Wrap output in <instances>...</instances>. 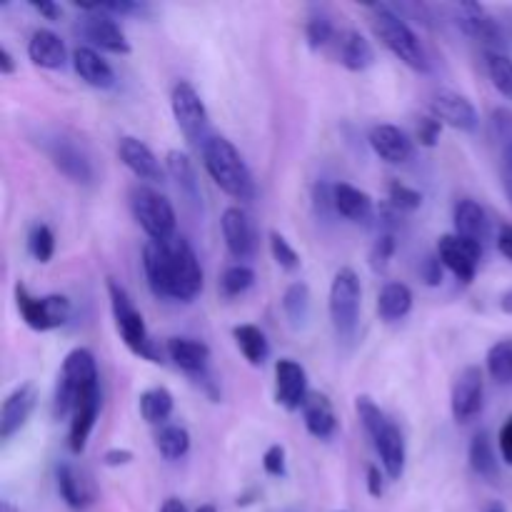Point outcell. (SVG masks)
<instances>
[{
    "label": "cell",
    "mask_w": 512,
    "mask_h": 512,
    "mask_svg": "<svg viewBox=\"0 0 512 512\" xmlns=\"http://www.w3.org/2000/svg\"><path fill=\"white\" fill-rule=\"evenodd\" d=\"M143 270L155 298L193 303L203 293V268L193 245L183 235H175L163 243L148 240L143 248Z\"/></svg>",
    "instance_id": "obj_1"
},
{
    "label": "cell",
    "mask_w": 512,
    "mask_h": 512,
    "mask_svg": "<svg viewBox=\"0 0 512 512\" xmlns=\"http://www.w3.org/2000/svg\"><path fill=\"white\" fill-rule=\"evenodd\" d=\"M200 153H203L205 170H208L213 183L225 195H230L233 200H240V203H250L255 198L258 188H255L253 173H250L248 163L243 160L240 150L228 138H223V135H210L203 148H200Z\"/></svg>",
    "instance_id": "obj_2"
},
{
    "label": "cell",
    "mask_w": 512,
    "mask_h": 512,
    "mask_svg": "<svg viewBox=\"0 0 512 512\" xmlns=\"http://www.w3.org/2000/svg\"><path fill=\"white\" fill-rule=\"evenodd\" d=\"M370 15H373V28L378 33V38L383 40L385 48L405 63L408 68L418 70V73H428L430 70V58L425 53L423 43H420L418 33L408 25V20L403 18L395 5L388 3H375L368 5Z\"/></svg>",
    "instance_id": "obj_3"
},
{
    "label": "cell",
    "mask_w": 512,
    "mask_h": 512,
    "mask_svg": "<svg viewBox=\"0 0 512 512\" xmlns=\"http://www.w3.org/2000/svg\"><path fill=\"white\" fill-rule=\"evenodd\" d=\"M100 388V375L95 355L88 348H75L65 355L63 368L58 373L53 395V418L65 420L73 415L75 405L90 390Z\"/></svg>",
    "instance_id": "obj_4"
},
{
    "label": "cell",
    "mask_w": 512,
    "mask_h": 512,
    "mask_svg": "<svg viewBox=\"0 0 512 512\" xmlns=\"http://www.w3.org/2000/svg\"><path fill=\"white\" fill-rule=\"evenodd\" d=\"M108 295H110V310H113L115 328H118L120 338H123L125 348L138 358L148 360V363H163V353L158 350L155 340L150 338L148 325H145L143 315L135 308L133 298L128 290L115 280H108Z\"/></svg>",
    "instance_id": "obj_5"
},
{
    "label": "cell",
    "mask_w": 512,
    "mask_h": 512,
    "mask_svg": "<svg viewBox=\"0 0 512 512\" xmlns=\"http://www.w3.org/2000/svg\"><path fill=\"white\" fill-rule=\"evenodd\" d=\"M360 300H363V288L358 273L353 268H340L330 283L328 295L330 323L340 340H353L358 333Z\"/></svg>",
    "instance_id": "obj_6"
},
{
    "label": "cell",
    "mask_w": 512,
    "mask_h": 512,
    "mask_svg": "<svg viewBox=\"0 0 512 512\" xmlns=\"http://www.w3.org/2000/svg\"><path fill=\"white\" fill-rule=\"evenodd\" d=\"M130 210L133 218L138 220L140 228L145 230L150 240H163L175 238V228H178V218H175V208L165 195L158 190L148 188V185H133L130 188Z\"/></svg>",
    "instance_id": "obj_7"
},
{
    "label": "cell",
    "mask_w": 512,
    "mask_h": 512,
    "mask_svg": "<svg viewBox=\"0 0 512 512\" xmlns=\"http://www.w3.org/2000/svg\"><path fill=\"white\" fill-rule=\"evenodd\" d=\"M15 308L30 330L48 333V330L63 328L73 315V305L65 295H43L35 298L23 283H15Z\"/></svg>",
    "instance_id": "obj_8"
},
{
    "label": "cell",
    "mask_w": 512,
    "mask_h": 512,
    "mask_svg": "<svg viewBox=\"0 0 512 512\" xmlns=\"http://www.w3.org/2000/svg\"><path fill=\"white\" fill-rule=\"evenodd\" d=\"M170 108H173L175 125L185 135V140L203 148L205 140L210 138V115L193 83L188 80L175 83L173 93H170Z\"/></svg>",
    "instance_id": "obj_9"
},
{
    "label": "cell",
    "mask_w": 512,
    "mask_h": 512,
    "mask_svg": "<svg viewBox=\"0 0 512 512\" xmlns=\"http://www.w3.org/2000/svg\"><path fill=\"white\" fill-rule=\"evenodd\" d=\"M75 8H80V13H83V18L78 20V33L88 40L90 48L105 50V53L113 55L130 53V43L125 38L123 28L118 25V18L98 10L95 3H78Z\"/></svg>",
    "instance_id": "obj_10"
},
{
    "label": "cell",
    "mask_w": 512,
    "mask_h": 512,
    "mask_svg": "<svg viewBox=\"0 0 512 512\" xmlns=\"http://www.w3.org/2000/svg\"><path fill=\"white\" fill-rule=\"evenodd\" d=\"M43 148L50 163L55 165V170H60L68 180L78 185H90L95 180V168L90 163V155L85 153V148L75 138L55 133L45 140Z\"/></svg>",
    "instance_id": "obj_11"
},
{
    "label": "cell",
    "mask_w": 512,
    "mask_h": 512,
    "mask_svg": "<svg viewBox=\"0 0 512 512\" xmlns=\"http://www.w3.org/2000/svg\"><path fill=\"white\" fill-rule=\"evenodd\" d=\"M485 408V373L478 365H468L460 370L450 393V410L455 423L468 425L483 413Z\"/></svg>",
    "instance_id": "obj_12"
},
{
    "label": "cell",
    "mask_w": 512,
    "mask_h": 512,
    "mask_svg": "<svg viewBox=\"0 0 512 512\" xmlns=\"http://www.w3.org/2000/svg\"><path fill=\"white\" fill-rule=\"evenodd\" d=\"M435 255L460 283H473L475 275H478L480 260H483V245L475 243V240L460 238L455 233H448L438 240Z\"/></svg>",
    "instance_id": "obj_13"
},
{
    "label": "cell",
    "mask_w": 512,
    "mask_h": 512,
    "mask_svg": "<svg viewBox=\"0 0 512 512\" xmlns=\"http://www.w3.org/2000/svg\"><path fill=\"white\" fill-rule=\"evenodd\" d=\"M55 483H58V495L70 510L85 512L98 500V485L93 475L75 463H60L55 468Z\"/></svg>",
    "instance_id": "obj_14"
},
{
    "label": "cell",
    "mask_w": 512,
    "mask_h": 512,
    "mask_svg": "<svg viewBox=\"0 0 512 512\" xmlns=\"http://www.w3.org/2000/svg\"><path fill=\"white\" fill-rule=\"evenodd\" d=\"M220 230H223L225 248L238 263L253 258L258 250V233H255V223L250 220V215L240 205L225 208L223 218H220Z\"/></svg>",
    "instance_id": "obj_15"
},
{
    "label": "cell",
    "mask_w": 512,
    "mask_h": 512,
    "mask_svg": "<svg viewBox=\"0 0 512 512\" xmlns=\"http://www.w3.org/2000/svg\"><path fill=\"white\" fill-rule=\"evenodd\" d=\"M308 395V373L303 365L290 358L278 360L275 363V403L288 413H295V410H303Z\"/></svg>",
    "instance_id": "obj_16"
},
{
    "label": "cell",
    "mask_w": 512,
    "mask_h": 512,
    "mask_svg": "<svg viewBox=\"0 0 512 512\" xmlns=\"http://www.w3.org/2000/svg\"><path fill=\"white\" fill-rule=\"evenodd\" d=\"M118 155L123 160L125 168L140 180V183H160L165 178L168 170L163 168V163L158 160V155L143 143V140L133 138V135H125L118 143Z\"/></svg>",
    "instance_id": "obj_17"
},
{
    "label": "cell",
    "mask_w": 512,
    "mask_h": 512,
    "mask_svg": "<svg viewBox=\"0 0 512 512\" xmlns=\"http://www.w3.org/2000/svg\"><path fill=\"white\" fill-rule=\"evenodd\" d=\"M35 405H38V388L35 383H23L3 400L0 408V438L10 440L15 433L25 428V423L33 415Z\"/></svg>",
    "instance_id": "obj_18"
},
{
    "label": "cell",
    "mask_w": 512,
    "mask_h": 512,
    "mask_svg": "<svg viewBox=\"0 0 512 512\" xmlns=\"http://www.w3.org/2000/svg\"><path fill=\"white\" fill-rule=\"evenodd\" d=\"M430 110L433 118H438L443 125H450L455 130H470L478 128V110L470 103L465 95L453 93V90H438L430 100Z\"/></svg>",
    "instance_id": "obj_19"
},
{
    "label": "cell",
    "mask_w": 512,
    "mask_h": 512,
    "mask_svg": "<svg viewBox=\"0 0 512 512\" xmlns=\"http://www.w3.org/2000/svg\"><path fill=\"white\" fill-rule=\"evenodd\" d=\"M368 140L373 153L390 165H405L408 160H413L415 155V143L410 140V135L405 133V130L398 128V125H375V128L370 130Z\"/></svg>",
    "instance_id": "obj_20"
},
{
    "label": "cell",
    "mask_w": 512,
    "mask_h": 512,
    "mask_svg": "<svg viewBox=\"0 0 512 512\" xmlns=\"http://www.w3.org/2000/svg\"><path fill=\"white\" fill-rule=\"evenodd\" d=\"M100 415V388L90 390L75 405L73 415H70V430H68V450L73 455H83L88 448V440L93 435L95 423Z\"/></svg>",
    "instance_id": "obj_21"
},
{
    "label": "cell",
    "mask_w": 512,
    "mask_h": 512,
    "mask_svg": "<svg viewBox=\"0 0 512 512\" xmlns=\"http://www.w3.org/2000/svg\"><path fill=\"white\" fill-rule=\"evenodd\" d=\"M375 450L380 455V465H383L388 480H400L405 473V463H408V445H405V435L393 420H388L383 430L373 438Z\"/></svg>",
    "instance_id": "obj_22"
},
{
    "label": "cell",
    "mask_w": 512,
    "mask_h": 512,
    "mask_svg": "<svg viewBox=\"0 0 512 512\" xmlns=\"http://www.w3.org/2000/svg\"><path fill=\"white\" fill-rule=\"evenodd\" d=\"M73 68L80 75L83 83H88L90 88L98 90H110L115 88V70L108 60L100 55V50L90 48V45H78L73 50Z\"/></svg>",
    "instance_id": "obj_23"
},
{
    "label": "cell",
    "mask_w": 512,
    "mask_h": 512,
    "mask_svg": "<svg viewBox=\"0 0 512 512\" xmlns=\"http://www.w3.org/2000/svg\"><path fill=\"white\" fill-rule=\"evenodd\" d=\"M335 55H338L340 65L353 73H363L375 63V50L370 40L365 38L360 30H340L335 38Z\"/></svg>",
    "instance_id": "obj_24"
},
{
    "label": "cell",
    "mask_w": 512,
    "mask_h": 512,
    "mask_svg": "<svg viewBox=\"0 0 512 512\" xmlns=\"http://www.w3.org/2000/svg\"><path fill=\"white\" fill-rule=\"evenodd\" d=\"M453 223H455V235L460 238H468L475 240L485 248V243L490 240V218L485 213L483 205L473 198H465L455 205V213H453Z\"/></svg>",
    "instance_id": "obj_25"
},
{
    "label": "cell",
    "mask_w": 512,
    "mask_h": 512,
    "mask_svg": "<svg viewBox=\"0 0 512 512\" xmlns=\"http://www.w3.org/2000/svg\"><path fill=\"white\" fill-rule=\"evenodd\" d=\"M458 25L463 28V33H468L470 38L480 40V43L485 45L503 43V28H500V23L483 8V5L478 3L460 5Z\"/></svg>",
    "instance_id": "obj_26"
},
{
    "label": "cell",
    "mask_w": 512,
    "mask_h": 512,
    "mask_svg": "<svg viewBox=\"0 0 512 512\" xmlns=\"http://www.w3.org/2000/svg\"><path fill=\"white\" fill-rule=\"evenodd\" d=\"M28 58L38 68L63 70L65 63H68V50H65V43L60 40V35H55L53 30L40 28L28 40Z\"/></svg>",
    "instance_id": "obj_27"
},
{
    "label": "cell",
    "mask_w": 512,
    "mask_h": 512,
    "mask_svg": "<svg viewBox=\"0 0 512 512\" xmlns=\"http://www.w3.org/2000/svg\"><path fill=\"white\" fill-rule=\"evenodd\" d=\"M333 208L350 223H370L375 213V203L365 190L355 188L350 183L333 185Z\"/></svg>",
    "instance_id": "obj_28"
},
{
    "label": "cell",
    "mask_w": 512,
    "mask_h": 512,
    "mask_svg": "<svg viewBox=\"0 0 512 512\" xmlns=\"http://www.w3.org/2000/svg\"><path fill=\"white\" fill-rule=\"evenodd\" d=\"M168 358L178 365L183 373L193 375V378H203L210 363V348L200 340L193 338H170L165 345Z\"/></svg>",
    "instance_id": "obj_29"
},
{
    "label": "cell",
    "mask_w": 512,
    "mask_h": 512,
    "mask_svg": "<svg viewBox=\"0 0 512 512\" xmlns=\"http://www.w3.org/2000/svg\"><path fill=\"white\" fill-rule=\"evenodd\" d=\"M303 420L305 430L318 440L333 438L335 430H338V418H335L333 403H330L328 395L318 393V390H310L308 400L303 405Z\"/></svg>",
    "instance_id": "obj_30"
},
{
    "label": "cell",
    "mask_w": 512,
    "mask_h": 512,
    "mask_svg": "<svg viewBox=\"0 0 512 512\" xmlns=\"http://www.w3.org/2000/svg\"><path fill=\"white\" fill-rule=\"evenodd\" d=\"M468 460L475 475H480L483 480H498L500 460L498 453H495L493 438H490L488 430H480V433L470 440Z\"/></svg>",
    "instance_id": "obj_31"
},
{
    "label": "cell",
    "mask_w": 512,
    "mask_h": 512,
    "mask_svg": "<svg viewBox=\"0 0 512 512\" xmlns=\"http://www.w3.org/2000/svg\"><path fill=\"white\" fill-rule=\"evenodd\" d=\"M165 170H168L170 178L178 183L180 193H183L190 203H200V200H203L198 175H195V165L188 155L180 153V150H170V153L165 155Z\"/></svg>",
    "instance_id": "obj_32"
},
{
    "label": "cell",
    "mask_w": 512,
    "mask_h": 512,
    "mask_svg": "<svg viewBox=\"0 0 512 512\" xmlns=\"http://www.w3.org/2000/svg\"><path fill=\"white\" fill-rule=\"evenodd\" d=\"M173 408H175L173 393H170L168 388H163V385L143 390L138 398L140 418H143L148 425H160V428L168 425L170 415H173Z\"/></svg>",
    "instance_id": "obj_33"
},
{
    "label": "cell",
    "mask_w": 512,
    "mask_h": 512,
    "mask_svg": "<svg viewBox=\"0 0 512 512\" xmlns=\"http://www.w3.org/2000/svg\"><path fill=\"white\" fill-rule=\"evenodd\" d=\"M413 310V290L405 283H388L383 285L378 295V315L385 323L403 320Z\"/></svg>",
    "instance_id": "obj_34"
},
{
    "label": "cell",
    "mask_w": 512,
    "mask_h": 512,
    "mask_svg": "<svg viewBox=\"0 0 512 512\" xmlns=\"http://www.w3.org/2000/svg\"><path fill=\"white\" fill-rule=\"evenodd\" d=\"M233 338L238 350L243 353V358L248 360L250 365H263L270 355V343H268V335L258 328V325H235L233 328Z\"/></svg>",
    "instance_id": "obj_35"
},
{
    "label": "cell",
    "mask_w": 512,
    "mask_h": 512,
    "mask_svg": "<svg viewBox=\"0 0 512 512\" xmlns=\"http://www.w3.org/2000/svg\"><path fill=\"white\" fill-rule=\"evenodd\" d=\"M310 308H313V298H310V288L305 283H293L285 288L283 293V313L293 328H305L310 320Z\"/></svg>",
    "instance_id": "obj_36"
},
{
    "label": "cell",
    "mask_w": 512,
    "mask_h": 512,
    "mask_svg": "<svg viewBox=\"0 0 512 512\" xmlns=\"http://www.w3.org/2000/svg\"><path fill=\"white\" fill-rule=\"evenodd\" d=\"M155 448L163 460H170V463L183 460L190 450V433L183 425H163L155 433Z\"/></svg>",
    "instance_id": "obj_37"
},
{
    "label": "cell",
    "mask_w": 512,
    "mask_h": 512,
    "mask_svg": "<svg viewBox=\"0 0 512 512\" xmlns=\"http://www.w3.org/2000/svg\"><path fill=\"white\" fill-rule=\"evenodd\" d=\"M485 368H488V375L495 383H512V340H500V343H495L493 348L488 350Z\"/></svg>",
    "instance_id": "obj_38"
},
{
    "label": "cell",
    "mask_w": 512,
    "mask_h": 512,
    "mask_svg": "<svg viewBox=\"0 0 512 512\" xmlns=\"http://www.w3.org/2000/svg\"><path fill=\"white\" fill-rule=\"evenodd\" d=\"M255 283V270L245 263L228 265L220 275V293L225 298H238V295L248 293Z\"/></svg>",
    "instance_id": "obj_39"
},
{
    "label": "cell",
    "mask_w": 512,
    "mask_h": 512,
    "mask_svg": "<svg viewBox=\"0 0 512 512\" xmlns=\"http://www.w3.org/2000/svg\"><path fill=\"white\" fill-rule=\"evenodd\" d=\"M485 65H488V75L493 80L495 90L512 100V58L500 53V50H490L488 58H485Z\"/></svg>",
    "instance_id": "obj_40"
},
{
    "label": "cell",
    "mask_w": 512,
    "mask_h": 512,
    "mask_svg": "<svg viewBox=\"0 0 512 512\" xmlns=\"http://www.w3.org/2000/svg\"><path fill=\"white\" fill-rule=\"evenodd\" d=\"M355 410H358V418L360 423H363V428L368 430L370 438H375V435L380 433V430L388 425V415L380 410V405L375 403L373 398H368V395H360L358 400H355Z\"/></svg>",
    "instance_id": "obj_41"
},
{
    "label": "cell",
    "mask_w": 512,
    "mask_h": 512,
    "mask_svg": "<svg viewBox=\"0 0 512 512\" xmlns=\"http://www.w3.org/2000/svg\"><path fill=\"white\" fill-rule=\"evenodd\" d=\"M28 250L38 263H50L55 255V235L48 225H35L28 235Z\"/></svg>",
    "instance_id": "obj_42"
},
{
    "label": "cell",
    "mask_w": 512,
    "mask_h": 512,
    "mask_svg": "<svg viewBox=\"0 0 512 512\" xmlns=\"http://www.w3.org/2000/svg\"><path fill=\"white\" fill-rule=\"evenodd\" d=\"M388 200L398 213H415L423 205V193H418L410 185L400 183V180H393L388 185Z\"/></svg>",
    "instance_id": "obj_43"
},
{
    "label": "cell",
    "mask_w": 512,
    "mask_h": 512,
    "mask_svg": "<svg viewBox=\"0 0 512 512\" xmlns=\"http://www.w3.org/2000/svg\"><path fill=\"white\" fill-rule=\"evenodd\" d=\"M305 38H308L310 48L320 50V48H325V45L335 43L338 33H335L330 18H325V15H313V18L305 23Z\"/></svg>",
    "instance_id": "obj_44"
},
{
    "label": "cell",
    "mask_w": 512,
    "mask_h": 512,
    "mask_svg": "<svg viewBox=\"0 0 512 512\" xmlns=\"http://www.w3.org/2000/svg\"><path fill=\"white\" fill-rule=\"evenodd\" d=\"M270 253H273V260L283 270H298L300 268V255L293 245L288 243L285 235H280L278 230H270Z\"/></svg>",
    "instance_id": "obj_45"
},
{
    "label": "cell",
    "mask_w": 512,
    "mask_h": 512,
    "mask_svg": "<svg viewBox=\"0 0 512 512\" xmlns=\"http://www.w3.org/2000/svg\"><path fill=\"white\" fill-rule=\"evenodd\" d=\"M263 470L270 478H285L288 473V463H285V448L283 445H270L263 455Z\"/></svg>",
    "instance_id": "obj_46"
},
{
    "label": "cell",
    "mask_w": 512,
    "mask_h": 512,
    "mask_svg": "<svg viewBox=\"0 0 512 512\" xmlns=\"http://www.w3.org/2000/svg\"><path fill=\"white\" fill-rule=\"evenodd\" d=\"M443 268L445 265L440 263L438 255H425V258L420 260V280H423L425 285H430V288H438V285L443 283Z\"/></svg>",
    "instance_id": "obj_47"
},
{
    "label": "cell",
    "mask_w": 512,
    "mask_h": 512,
    "mask_svg": "<svg viewBox=\"0 0 512 512\" xmlns=\"http://www.w3.org/2000/svg\"><path fill=\"white\" fill-rule=\"evenodd\" d=\"M440 130H443V123L433 118V115H428V118L418 123V143L425 145V148H435L440 140Z\"/></svg>",
    "instance_id": "obj_48"
},
{
    "label": "cell",
    "mask_w": 512,
    "mask_h": 512,
    "mask_svg": "<svg viewBox=\"0 0 512 512\" xmlns=\"http://www.w3.org/2000/svg\"><path fill=\"white\" fill-rule=\"evenodd\" d=\"M395 248H398V243H395V235L393 233L380 235L378 243H375V248H373V260H375V263L385 265L395 255Z\"/></svg>",
    "instance_id": "obj_49"
},
{
    "label": "cell",
    "mask_w": 512,
    "mask_h": 512,
    "mask_svg": "<svg viewBox=\"0 0 512 512\" xmlns=\"http://www.w3.org/2000/svg\"><path fill=\"white\" fill-rule=\"evenodd\" d=\"M498 448H500V458H503V463L512 468V415L505 420L503 428H500Z\"/></svg>",
    "instance_id": "obj_50"
},
{
    "label": "cell",
    "mask_w": 512,
    "mask_h": 512,
    "mask_svg": "<svg viewBox=\"0 0 512 512\" xmlns=\"http://www.w3.org/2000/svg\"><path fill=\"white\" fill-rule=\"evenodd\" d=\"M385 470H380L378 465H368V493L373 498H383L385 495Z\"/></svg>",
    "instance_id": "obj_51"
},
{
    "label": "cell",
    "mask_w": 512,
    "mask_h": 512,
    "mask_svg": "<svg viewBox=\"0 0 512 512\" xmlns=\"http://www.w3.org/2000/svg\"><path fill=\"white\" fill-rule=\"evenodd\" d=\"M133 458H135V455L130 453V450L113 448V450H108V453L103 455V463L108 465V468H123V465L133 463Z\"/></svg>",
    "instance_id": "obj_52"
},
{
    "label": "cell",
    "mask_w": 512,
    "mask_h": 512,
    "mask_svg": "<svg viewBox=\"0 0 512 512\" xmlns=\"http://www.w3.org/2000/svg\"><path fill=\"white\" fill-rule=\"evenodd\" d=\"M30 8L43 15L45 20H60V5L50 3V0H30Z\"/></svg>",
    "instance_id": "obj_53"
},
{
    "label": "cell",
    "mask_w": 512,
    "mask_h": 512,
    "mask_svg": "<svg viewBox=\"0 0 512 512\" xmlns=\"http://www.w3.org/2000/svg\"><path fill=\"white\" fill-rule=\"evenodd\" d=\"M503 175L505 185H508V193L512 195V138L503 140Z\"/></svg>",
    "instance_id": "obj_54"
},
{
    "label": "cell",
    "mask_w": 512,
    "mask_h": 512,
    "mask_svg": "<svg viewBox=\"0 0 512 512\" xmlns=\"http://www.w3.org/2000/svg\"><path fill=\"white\" fill-rule=\"evenodd\" d=\"M498 250L512 263V225H503V228H500Z\"/></svg>",
    "instance_id": "obj_55"
},
{
    "label": "cell",
    "mask_w": 512,
    "mask_h": 512,
    "mask_svg": "<svg viewBox=\"0 0 512 512\" xmlns=\"http://www.w3.org/2000/svg\"><path fill=\"white\" fill-rule=\"evenodd\" d=\"M0 75H5V78H8V75H15V58L5 45L0 48Z\"/></svg>",
    "instance_id": "obj_56"
},
{
    "label": "cell",
    "mask_w": 512,
    "mask_h": 512,
    "mask_svg": "<svg viewBox=\"0 0 512 512\" xmlns=\"http://www.w3.org/2000/svg\"><path fill=\"white\" fill-rule=\"evenodd\" d=\"M160 512H188V510H185V505L180 503L178 498H168L163 503V508H160Z\"/></svg>",
    "instance_id": "obj_57"
},
{
    "label": "cell",
    "mask_w": 512,
    "mask_h": 512,
    "mask_svg": "<svg viewBox=\"0 0 512 512\" xmlns=\"http://www.w3.org/2000/svg\"><path fill=\"white\" fill-rule=\"evenodd\" d=\"M500 308H503V313L512 315V288L505 290V293L500 295Z\"/></svg>",
    "instance_id": "obj_58"
},
{
    "label": "cell",
    "mask_w": 512,
    "mask_h": 512,
    "mask_svg": "<svg viewBox=\"0 0 512 512\" xmlns=\"http://www.w3.org/2000/svg\"><path fill=\"white\" fill-rule=\"evenodd\" d=\"M483 512H508V510H505V505L500 503V500H493V503L485 505Z\"/></svg>",
    "instance_id": "obj_59"
},
{
    "label": "cell",
    "mask_w": 512,
    "mask_h": 512,
    "mask_svg": "<svg viewBox=\"0 0 512 512\" xmlns=\"http://www.w3.org/2000/svg\"><path fill=\"white\" fill-rule=\"evenodd\" d=\"M195 512H218V510H215V505H200Z\"/></svg>",
    "instance_id": "obj_60"
},
{
    "label": "cell",
    "mask_w": 512,
    "mask_h": 512,
    "mask_svg": "<svg viewBox=\"0 0 512 512\" xmlns=\"http://www.w3.org/2000/svg\"><path fill=\"white\" fill-rule=\"evenodd\" d=\"M0 512H18L10 503H0Z\"/></svg>",
    "instance_id": "obj_61"
}]
</instances>
